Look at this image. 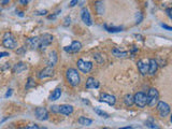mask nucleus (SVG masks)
<instances>
[{"instance_id":"1","label":"nucleus","mask_w":172,"mask_h":129,"mask_svg":"<svg viewBox=\"0 0 172 129\" xmlns=\"http://www.w3.org/2000/svg\"><path fill=\"white\" fill-rule=\"evenodd\" d=\"M66 79H67L69 84L71 86H73V87L80 85L81 78H80V73L77 72V69L69 68L68 70L66 71Z\"/></svg>"},{"instance_id":"2","label":"nucleus","mask_w":172,"mask_h":129,"mask_svg":"<svg viewBox=\"0 0 172 129\" xmlns=\"http://www.w3.org/2000/svg\"><path fill=\"white\" fill-rule=\"evenodd\" d=\"M159 101V93L156 88H150L146 94V104L148 107H155Z\"/></svg>"},{"instance_id":"3","label":"nucleus","mask_w":172,"mask_h":129,"mask_svg":"<svg viewBox=\"0 0 172 129\" xmlns=\"http://www.w3.org/2000/svg\"><path fill=\"white\" fill-rule=\"evenodd\" d=\"M2 45L6 49H9V50H14L15 47L17 46V42L15 40V37L13 36V33H11V32H6L3 35Z\"/></svg>"},{"instance_id":"4","label":"nucleus","mask_w":172,"mask_h":129,"mask_svg":"<svg viewBox=\"0 0 172 129\" xmlns=\"http://www.w3.org/2000/svg\"><path fill=\"white\" fill-rule=\"evenodd\" d=\"M53 36L50 33H43L42 36L39 37V47L41 50H44L53 42Z\"/></svg>"},{"instance_id":"5","label":"nucleus","mask_w":172,"mask_h":129,"mask_svg":"<svg viewBox=\"0 0 172 129\" xmlns=\"http://www.w3.org/2000/svg\"><path fill=\"white\" fill-rule=\"evenodd\" d=\"M134 103L139 108H144L146 106V95L142 91H138L134 96Z\"/></svg>"},{"instance_id":"6","label":"nucleus","mask_w":172,"mask_h":129,"mask_svg":"<svg viewBox=\"0 0 172 129\" xmlns=\"http://www.w3.org/2000/svg\"><path fill=\"white\" fill-rule=\"evenodd\" d=\"M157 111L161 117H166L170 113V106L165 101H158L157 102Z\"/></svg>"},{"instance_id":"7","label":"nucleus","mask_w":172,"mask_h":129,"mask_svg":"<svg viewBox=\"0 0 172 129\" xmlns=\"http://www.w3.org/2000/svg\"><path fill=\"white\" fill-rule=\"evenodd\" d=\"M79 70L82 71L83 73H88L93 69V64L90 62H86L84 59H79L77 62Z\"/></svg>"},{"instance_id":"8","label":"nucleus","mask_w":172,"mask_h":129,"mask_svg":"<svg viewBox=\"0 0 172 129\" xmlns=\"http://www.w3.org/2000/svg\"><path fill=\"white\" fill-rule=\"evenodd\" d=\"M35 114H36V117L38 118L39 120H48V110L43 107H39V108L36 109V111H35Z\"/></svg>"},{"instance_id":"9","label":"nucleus","mask_w":172,"mask_h":129,"mask_svg":"<svg viewBox=\"0 0 172 129\" xmlns=\"http://www.w3.org/2000/svg\"><path fill=\"white\" fill-rule=\"evenodd\" d=\"M81 18L85 25L87 26H92L93 22H92V17H90V14H89V11L87 8H83L81 10Z\"/></svg>"},{"instance_id":"10","label":"nucleus","mask_w":172,"mask_h":129,"mask_svg":"<svg viewBox=\"0 0 172 129\" xmlns=\"http://www.w3.org/2000/svg\"><path fill=\"white\" fill-rule=\"evenodd\" d=\"M53 74H54V68L48 66V67H45L43 70H41L40 72H39L38 78L40 80H44V79H46V78L53 76Z\"/></svg>"},{"instance_id":"11","label":"nucleus","mask_w":172,"mask_h":129,"mask_svg":"<svg viewBox=\"0 0 172 129\" xmlns=\"http://www.w3.org/2000/svg\"><path fill=\"white\" fill-rule=\"evenodd\" d=\"M81 49H82V43L80 41H73L71 43L70 46H66L65 47V51L67 53H77V52H80Z\"/></svg>"},{"instance_id":"12","label":"nucleus","mask_w":172,"mask_h":129,"mask_svg":"<svg viewBox=\"0 0 172 129\" xmlns=\"http://www.w3.org/2000/svg\"><path fill=\"white\" fill-rule=\"evenodd\" d=\"M138 64V69H139V72L142 75H146L148 72V60L146 59H141L137 62Z\"/></svg>"},{"instance_id":"13","label":"nucleus","mask_w":172,"mask_h":129,"mask_svg":"<svg viewBox=\"0 0 172 129\" xmlns=\"http://www.w3.org/2000/svg\"><path fill=\"white\" fill-rule=\"evenodd\" d=\"M101 102H106L108 103L109 106H114L116 102V98L112 95H109V94H101L100 95V99H99Z\"/></svg>"},{"instance_id":"14","label":"nucleus","mask_w":172,"mask_h":129,"mask_svg":"<svg viewBox=\"0 0 172 129\" xmlns=\"http://www.w3.org/2000/svg\"><path fill=\"white\" fill-rule=\"evenodd\" d=\"M58 113L64 115H70L73 113V107L69 106V104H62L58 106Z\"/></svg>"},{"instance_id":"15","label":"nucleus","mask_w":172,"mask_h":129,"mask_svg":"<svg viewBox=\"0 0 172 129\" xmlns=\"http://www.w3.org/2000/svg\"><path fill=\"white\" fill-rule=\"evenodd\" d=\"M158 69V62L157 60H155V59H148V74H151V75H154L156 73V71Z\"/></svg>"},{"instance_id":"16","label":"nucleus","mask_w":172,"mask_h":129,"mask_svg":"<svg viewBox=\"0 0 172 129\" xmlns=\"http://www.w3.org/2000/svg\"><path fill=\"white\" fill-rule=\"evenodd\" d=\"M27 46L31 49V50H35V49H38L39 47V37H35V38H28L26 40Z\"/></svg>"},{"instance_id":"17","label":"nucleus","mask_w":172,"mask_h":129,"mask_svg":"<svg viewBox=\"0 0 172 129\" xmlns=\"http://www.w3.org/2000/svg\"><path fill=\"white\" fill-rule=\"evenodd\" d=\"M95 11L98 15H103L104 14V2L103 0H97L95 2Z\"/></svg>"},{"instance_id":"18","label":"nucleus","mask_w":172,"mask_h":129,"mask_svg":"<svg viewBox=\"0 0 172 129\" xmlns=\"http://www.w3.org/2000/svg\"><path fill=\"white\" fill-rule=\"evenodd\" d=\"M57 60H58V56H57V52L56 51H52L50 53V56H48V64L50 67H53L57 64Z\"/></svg>"},{"instance_id":"19","label":"nucleus","mask_w":172,"mask_h":129,"mask_svg":"<svg viewBox=\"0 0 172 129\" xmlns=\"http://www.w3.org/2000/svg\"><path fill=\"white\" fill-rule=\"evenodd\" d=\"M27 70V64L24 62H17L16 64H14L13 67V73H22L23 71Z\"/></svg>"},{"instance_id":"20","label":"nucleus","mask_w":172,"mask_h":129,"mask_svg":"<svg viewBox=\"0 0 172 129\" xmlns=\"http://www.w3.org/2000/svg\"><path fill=\"white\" fill-rule=\"evenodd\" d=\"M86 88L89 89V88H98L99 87V82L98 81H96L94 78H88V79L86 80Z\"/></svg>"},{"instance_id":"21","label":"nucleus","mask_w":172,"mask_h":129,"mask_svg":"<svg viewBox=\"0 0 172 129\" xmlns=\"http://www.w3.org/2000/svg\"><path fill=\"white\" fill-rule=\"evenodd\" d=\"M60 96H61V88L57 87V88H55L53 91V93L50 95V98H48V99H50L51 101H55V100L59 99Z\"/></svg>"},{"instance_id":"22","label":"nucleus","mask_w":172,"mask_h":129,"mask_svg":"<svg viewBox=\"0 0 172 129\" xmlns=\"http://www.w3.org/2000/svg\"><path fill=\"white\" fill-rule=\"evenodd\" d=\"M103 28L106 30H107L108 32H112V33H115V32H119V31H123V28L122 26H109V25H107V24H104L103 25Z\"/></svg>"},{"instance_id":"23","label":"nucleus","mask_w":172,"mask_h":129,"mask_svg":"<svg viewBox=\"0 0 172 129\" xmlns=\"http://www.w3.org/2000/svg\"><path fill=\"white\" fill-rule=\"evenodd\" d=\"M112 54L115 57H122V58H124V57H127V55H128V52L127 51H121V50H119V49H113L112 50Z\"/></svg>"},{"instance_id":"24","label":"nucleus","mask_w":172,"mask_h":129,"mask_svg":"<svg viewBox=\"0 0 172 129\" xmlns=\"http://www.w3.org/2000/svg\"><path fill=\"white\" fill-rule=\"evenodd\" d=\"M77 122H79L80 125H83V126H89V125H92V123H93V120H90V118H87V117H85V116L80 117Z\"/></svg>"},{"instance_id":"25","label":"nucleus","mask_w":172,"mask_h":129,"mask_svg":"<svg viewBox=\"0 0 172 129\" xmlns=\"http://www.w3.org/2000/svg\"><path fill=\"white\" fill-rule=\"evenodd\" d=\"M124 102L127 107H131L134 104V96L130 94H127L124 97Z\"/></svg>"},{"instance_id":"26","label":"nucleus","mask_w":172,"mask_h":129,"mask_svg":"<svg viewBox=\"0 0 172 129\" xmlns=\"http://www.w3.org/2000/svg\"><path fill=\"white\" fill-rule=\"evenodd\" d=\"M145 125L152 129H160V127L156 124V122H155L153 118H148V120L145 122Z\"/></svg>"},{"instance_id":"27","label":"nucleus","mask_w":172,"mask_h":129,"mask_svg":"<svg viewBox=\"0 0 172 129\" xmlns=\"http://www.w3.org/2000/svg\"><path fill=\"white\" fill-rule=\"evenodd\" d=\"M94 111H95L96 113L99 115V116H101V117H103V118H109V117H110L107 112L102 111V110H100V109H98V108H95V109H94Z\"/></svg>"},{"instance_id":"28","label":"nucleus","mask_w":172,"mask_h":129,"mask_svg":"<svg viewBox=\"0 0 172 129\" xmlns=\"http://www.w3.org/2000/svg\"><path fill=\"white\" fill-rule=\"evenodd\" d=\"M35 86H36L35 80H33V78H28V80H27V84H26V86H25V88H26V89H29V88L35 87Z\"/></svg>"},{"instance_id":"29","label":"nucleus","mask_w":172,"mask_h":129,"mask_svg":"<svg viewBox=\"0 0 172 129\" xmlns=\"http://www.w3.org/2000/svg\"><path fill=\"white\" fill-rule=\"evenodd\" d=\"M94 59H96V62H98V64H103L104 62L103 56H101V54H98V53L94 54Z\"/></svg>"},{"instance_id":"30","label":"nucleus","mask_w":172,"mask_h":129,"mask_svg":"<svg viewBox=\"0 0 172 129\" xmlns=\"http://www.w3.org/2000/svg\"><path fill=\"white\" fill-rule=\"evenodd\" d=\"M143 20V15L141 12H137V14H136V24L138 25V24H140L141 22H142Z\"/></svg>"},{"instance_id":"31","label":"nucleus","mask_w":172,"mask_h":129,"mask_svg":"<svg viewBox=\"0 0 172 129\" xmlns=\"http://www.w3.org/2000/svg\"><path fill=\"white\" fill-rule=\"evenodd\" d=\"M65 23H64V26L65 27H67V26H69L70 24H71V18H70V16H67V17L65 18Z\"/></svg>"},{"instance_id":"32","label":"nucleus","mask_w":172,"mask_h":129,"mask_svg":"<svg viewBox=\"0 0 172 129\" xmlns=\"http://www.w3.org/2000/svg\"><path fill=\"white\" fill-rule=\"evenodd\" d=\"M79 1H80V0H71L70 3H69V7H70V8H73V7H75L77 4H79Z\"/></svg>"},{"instance_id":"33","label":"nucleus","mask_w":172,"mask_h":129,"mask_svg":"<svg viewBox=\"0 0 172 129\" xmlns=\"http://www.w3.org/2000/svg\"><path fill=\"white\" fill-rule=\"evenodd\" d=\"M161 27H163V28H165V29H167L168 31H171V30H172V27L169 26V25H166V24H161Z\"/></svg>"},{"instance_id":"34","label":"nucleus","mask_w":172,"mask_h":129,"mask_svg":"<svg viewBox=\"0 0 172 129\" xmlns=\"http://www.w3.org/2000/svg\"><path fill=\"white\" fill-rule=\"evenodd\" d=\"M51 111L54 113H58V106H53L51 107Z\"/></svg>"},{"instance_id":"35","label":"nucleus","mask_w":172,"mask_h":129,"mask_svg":"<svg viewBox=\"0 0 172 129\" xmlns=\"http://www.w3.org/2000/svg\"><path fill=\"white\" fill-rule=\"evenodd\" d=\"M60 11H57L55 14H52V15H48V20H54V18H56V16L58 15V13H59Z\"/></svg>"},{"instance_id":"36","label":"nucleus","mask_w":172,"mask_h":129,"mask_svg":"<svg viewBox=\"0 0 172 129\" xmlns=\"http://www.w3.org/2000/svg\"><path fill=\"white\" fill-rule=\"evenodd\" d=\"M25 52H26V47H21L20 50L16 51V53L17 54H24Z\"/></svg>"},{"instance_id":"37","label":"nucleus","mask_w":172,"mask_h":129,"mask_svg":"<svg viewBox=\"0 0 172 129\" xmlns=\"http://www.w3.org/2000/svg\"><path fill=\"white\" fill-rule=\"evenodd\" d=\"M27 129H39V127L37 125H35V124H31V125H29V126L27 127Z\"/></svg>"},{"instance_id":"38","label":"nucleus","mask_w":172,"mask_h":129,"mask_svg":"<svg viewBox=\"0 0 172 129\" xmlns=\"http://www.w3.org/2000/svg\"><path fill=\"white\" fill-rule=\"evenodd\" d=\"M6 56H10L8 52H1V53H0V58H2V57H6Z\"/></svg>"},{"instance_id":"39","label":"nucleus","mask_w":172,"mask_h":129,"mask_svg":"<svg viewBox=\"0 0 172 129\" xmlns=\"http://www.w3.org/2000/svg\"><path fill=\"white\" fill-rule=\"evenodd\" d=\"M46 13H48V11H46V10H43V11L37 12V14H38V15H45Z\"/></svg>"},{"instance_id":"40","label":"nucleus","mask_w":172,"mask_h":129,"mask_svg":"<svg viewBox=\"0 0 172 129\" xmlns=\"http://www.w3.org/2000/svg\"><path fill=\"white\" fill-rule=\"evenodd\" d=\"M9 2H10V0H0V3H1L2 6H6V4H8Z\"/></svg>"},{"instance_id":"41","label":"nucleus","mask_w":172,"mask_h":129,"mask_svg":"<svg viewBox=\"0 0 172 129\" xmlns=\"http://www.w3.org/2000/svg\"><path fill=\"white\" fill-rule=\"evenodd\" d=\"M11 95H12V89L10 88V89H8V91H7L6 97H7V98H8V97H10V96H11Z\"/></svg>"},{"instance_id":"42","label":"nucleus","mask_w":172,"mask_h":129,"mask_svg":"<svg viewBox=\"0 0 172 129\" xmlns=\"http://www.w3.org/2000/svg\"><path fill=\"white\" fill-rule=\"evenodd\" d=\"M166 12H167V14H168V16L171 18V9H170V8H168V9L166 10Z\"/></svg>"},{"instance_id":"43","label":"nucleus","mask_w":172,"mask_h":129,"mask_svg":"<svg viewBox=\"0 0 172 129\" xmlns=\"http://www.w3.org/2000/svg\"><path fill=\"white\" fill-rule=\"evenodd\" d=\"M28 1H29V0H20V2H21V4H27V3H28Z\"/></svg>"},{"instance_id":"44","label":"nucleus","mask_w":172,"mask_h":129,"mask_svg":"<svg viewBox=\"0 0 172 129\" xmlns=\"http://www.w3.org/2000/svg\"><path fill=\"white\" fill-rule=\"evenodd\" d=\"M132 127L131 126H128V127H123V128H119V129H131Z\"/></svg>"},{"instance_id":"45","label":"nucleus","mask_w":172,"mask_h":129,"mask_svg":"<svg viewBox=\"0 0 172 129\" xmlns=\"http://www.w3.org/2000/svg\"><path fill=\"white\" fill-rule=\"evenodd\" d=\"M18 15H20L21 17H23V16H24V14H23V12H18Z\"/></svg>"},{"instance_id":"46","label":"nucleus","mask_w":172,"mask_h":129,"mask_svg":"<svg viewBox=\"0 0 172 129\" xmlns=\"http://www.w3.org/2000/svg\"><path fill=\"white\" fill-rule=\"evenodd\" d=\"M20 129H27V128H20Z\"/></svg>"},{"instance_id":"47","label":"nucleus","mask_w":172,"mask_h":129,"mask_svg":"<svg viewBox=\"0 0 172 129\" xmlns=\"http://www.w3.org/2000/svg\"><path fill=\"white\" fill-rule=\"evenodd\" d=\"M103 129H109V128H103Z\"/></svg>"}]
</instances>
